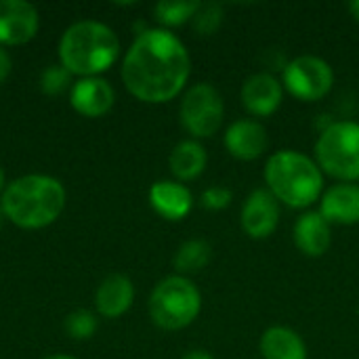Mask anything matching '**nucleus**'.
Here are the masks:
<instances>
[{
  "instance_id": "nucleus-1",
  "label": "nucleus",
  "mask_w": 359,
  "mask_h": 359,
  "mask_svg": "<svg viewBox=\"0 0 359 359\" xmlns=\"http://www.w3.org/2000/svg\"><path fill=\"white\" fill-rule=\"evenodd\" d=\"M189 74L191 59L185 44L164 27L141 32L122 63L128 93L145 103L175 99L185 88Z\"/></svg>"
},
{
  "instance_id": "nucleus-2",
  "label": "nucleus",
  "mask_w": 359,
  "mask_h": 359,
  "mask_svg": "<svg viewBox=\"0 0 359 359\" xmlns=\"http://www.w3.org/2000/svg\"><path fill=\"white\" fill-rule=\"evenodd\" d=\"M2 215L23 229L50 225L65 206L63 185L46 175H27L13 181L2 194Z\"/></svg>"
},
{
  "instance_id": "nucleus-3",
  "label": "nucleus",
  "mask_w": 359,
  "mask_h": 359,
  "mask_svg": "<svg viewBox=\"0 0 359 359\" xmlns=\"http://www.w3.org/2000/svg\"><path fill=\"white\" fill-rule=\"evenodd\" d=\"M265 183L278 202L299 210L320 202L324 194V172L313 158L294 149H280L269 156Z\"/></svg>"
},
{
  "instance_id": "nucleus-4",
  "label": "nucleus",
  "mask_w": 359,
  "mask_h": 359,
  "mask_svg": "<svg viewBox=\"0 0 359 359\" xmlns=\"http://www.w3.org/2000/svg\"><path fill=\"white\" fill-rule=\"evenodd\" d=\"M120 55V42L111 27L99 21L74 23L59 42L61 65L76 76L93 78L107 72Z\"/></svg>"
},
{
  "instance_id": "nucleus-5",
  "label": "nucleus",
  "mask_w": 359,
  "mask_h": 359,
  "mask_svg": "<svg viewBox=\"0 0 359 359\" xmlns=\"http://www.w3.org/2000/svg\"><path fill=\"white\" fill-rule=\"evenodd\" d=\"M316 164L339 183L359 181V122L328 124L316 141Z\"/></svg>"
},
{
  "instance_id": "nucleus-6",
  "label": "nucleus",
  "mask_w": 359,
  "mask_h": 359,
  "mask_svg": "<svg viewBox=\"0 0 359 359\" xmlns=\"http://www.w3.org/2000/svg\"><path fill=\"white\" fill-rule=\"evenodd\" d=\"M202 309V294L185 276L164 278L149 297V316L162 330H183L196 322Z\"/></svg>"
},
{
  "instance_id": "nucleus-7",
  "label": "nucleus",
  "mask_w": 359,
  "mask_h": 359,
  "mask_svg": "<svg viewBox=\"0 0 359 359\" xmlns=\"http://www.w3.org/2000/svg\"><path fill=\"white\" fill-rule=\"evenodd\" d=\"M181 124L196 139H208L219 133L225 118V103L221 93L208 84H194L181 101Z\"/></svg>"
},
{
  "instance_id": "nucleus-8",
  "label": "nucleus",
  "mask_w": 359,
  "mask_h": 359,
  "mask_svg": "<svg viewBox=\"0 0 359 359\" xmlns=\"http://www.w3.org/2000/svg\"><path fill=\"white\" fill-rule=\"evenodd\" d=\"M282 86L299 101H320L334 86L332 65L318 55L294 57L282 72Z\"/></svg>"
},
{
  "instance_id": "nucleus-9",
  "label": "nucleus",
  "mask_w": 359,
  "mask_h": 359,
  "mask_svg": "<svg viewBox=\"0 0 359 359\" xmlns=\"http://www.w3.org/2000/svg\"><path fill=\"white\" fill-rule=\"evenodd\" d=\"M240 223L252 240H267L280 223V202L269 189H255L240 212Z\"/></svg>"
},
{
  "instance_id": "nucleus-10",
  "label": "nucleus",
  "mask_w": 359,
  "mask_h": 359,
  "mask_svg": "<svg viewBox=\"0 0 359 359\" xmlns=\"http://www.w3.org/2000/svg\"><path fill=\"white\" fill-rule=\"evenodd\" d=\"M240 99L250 116L267 118L280 109L284 99V86L276 76L267 72H259L246 78V82L242 84Z\"/></svg>"
},
{
  "instance_id": "nucleus-11",
  "label": "nucleus",
  "mask_w": 359,
  "mask_h": 359,
  "mask_svg": "<svg viewBox=\"0 0 359 359\" xmlns=\"http://www.w3.org/2000/svg\"><path fill=\"white\" fill-rule=\"evenodd\" d=\"M38 32V11L23 0H0V44L29 42Z\"/></svg>"
},
{
  "instance_id": "nucleus-12",
  "label": "nucleus",
  "mask_w": 359,
  "mask_h": 359,
  "mask_svg": "<svg viewBox=\"0 0 359 359\" xmlns=\"http://www.w3.org/2000/svg\"><path fill=\"white\" fill-rule=\"evenodd\" d=\"M227 151L242 162H252L267 151L269 137L261 122L257 120H236L227 126L223 135Z\"/></svg>"
},
{
  "instance_id": "nucleus-13",
  "label": "nucleus",
  "mask_w": 359,
  "mask_h": 359,
  "mask_svg": "<svg viewBox=\"0 0 359 359\" xmlns=\"http://www.w3.org/2000/svg\"><path fill=\"white\" fill-rule=\"evenodd\" d=\"M320 215L330 225H358L359 223V185L337 183L324 189L320 198Z\"/></svg>"
},
{
  "instance_id": "nucleus-14",
  "label": "nucleus",
  "mask_w": 359,
  "mask_h": 359,
  "mask_svg": "<svg viewBox=\"0 0 359 359\" xmlns=\"http://www.w3.org/2000/svg\"><path fill=\"white\" fill-rule=\"evenodd\" d=\"M69 101L78 114L86 118H99L114 107L116 93L107 80L93 76V78H82L72 86Z\"/></svg>"
},
{
  "instance_id": "nucleus-15",
  "label": "nucleus",
  "mask_w": 359,
  "mask_h": 359,
  "mask_svg": "<svg viewBox=\"0 0 359 359\" xmlns=\"http://www.w3.org/2000/svg\"><path fill=\"white\" fill-rule=\"evenodd\" d=\"M292 238L305 257L318 259L324 257L332 244V225L320 215V210H309L297 219Z\"/></svg>"
},
{
  "instance_id": "nucleus-16",
  "label": "nucleus",
  "mask_w": 359,
  "mask_h": 359,
  "mask_svg": "<svg viewBox=\"0 0 359 359\" xmlns=\"http://www.w3.org/2000/svg\"><path fill=\"white\" fill-rule=\"evenodd\" d=\"M151 208L166 221H181L194 208L191 191L179 181H158L149 189Z\"/></svg>"
},
{
  "instance_id": "nucleus-17",
  "label": "nucleus",
  "mask_w": 359,
  "mask_h": 359,
  "mask_svg": "<svg viewBox=\"0 0 359 359\" xmlns=\"http://www.w3.org/2000/svg\"><path fill=\"white\" fill-rule=\"evenodd\" d=\"M263 359H307V345L299 332L286 326H271L259 341Z\"/></svg>"
},
{
  "instance_id": "nucleus-18",
  "label": "nucleus",
  "mask_w": 359,
  "mask_h": 359,
  "mask_svg": "<svg viewBox=\"0 0 359 359\" xmlns=\"http://www.w3.org/2000/svg\"><path fill=\"white\" fill-rule=\"evenodd\" d=\"M133 299H135L133 282L124 276H109L101 282L95 297V305L103 318L114 320L130 309Z\"/></svg>"
},
{
  "instance_id": "nucleus-19",
  "label": "nucleus",
  "mask_w": 359,
  "mask_h": 359,
  "mask_svg": "<svg viewBox=\"0 0 359 359\" xmlns=\"http://www.w3.org/2000/svg\"><path fill=\"white\" fill-rule=\"evenodd\" d=\"M206 164H208V154H206L204 145L198 143L196 139L177 143L168 158L170 172L175 175V179H179V183L198 179L204 172Z\"/></svg>"
},
{
  "instance_id": "nucleus-20",
  "label": "nucleus",
  "mask_w": 359,
  "mask_h": 359,
  "mask_svg": "<svg viewBox=\"0 0 359 359\" xmlns=\"http://www.w3.org/2000/svg\"><path fill=\"white\" fill-rule=\"evenodd\" d=\"M212 257V248L204 240H187L175 255V269L179 276H189L202 271Z\"/></svg>"
},
{
  "instance_id": "nucleus-21",
  "label": "nucleus",
  "mask_w": 359,
  "mask_h": 359,
  "mask_svg": "<svg viewBox=\"0 0 359 359\" xmlns=\"http://www.w3.org/2000/svg\"><path fill=\"white\" fill-rule=\"evenodd\" d=\"M200 8V2L196 0H187V2H179V0H164V2H158L156 8H154V15H156V21L160 25L166 27H179L187 21L194 19L196 11Z\"/></svg>"
},
{
  "instance_id": "nucleus-22",
  "label": "nucleus",
  "mask_w": 359,
  "mask_h": 359,
  "mask_svg": "<svg viewBox=\"0 0 359 359\" xmlns=\"http://www.w3.org/2000/svg\"><path fill=\"white\" fill-rule=\"evenodd\" d=\"M225 13L223 6L217 2H200V8L196 11L191 25L200 36H212L215 32H219V27L223 25Z\"/></svg>"
},
{
  "instance_id": "nucleus-23",
  "label": "nucleus",
  "mask_w": 359,
  "mask_h": 359,
  "mask_svg": "<svg viewBox=\"0 0 359 359\" xmlns=\"http://www.w3.org/2000/svg\"><path fill=\"white\" fill-rule=\"evenodd\" d=\"M65 330L72 339L76 341H86L95 334L97 330V318L90 311H74L67 320H65Z\"/></svg>"
},
{
  "instance_id": "nucleus-24",
  "label": "nucleus",
  "mask_w": 359,
  "mask_h": 359,
  "mask_svg": "<svg viewBox=\"0 0 359 359\" xmlns=\"http://www.w3.org/2000/svg\"><path fill=\"white\" fill-rule=\"evenodd\" d=\"M69 80H72V74L63 65H50L42 72L40 86H42V93L46 95H59L69 86Z\"/></svg>"
},
{
  "instance_id": "nucleus-25",
  "label": "nucleus",
  "mask_w": 359,
  "mask_h": 359,
  "mask_svg": "<svg viewBox=\"0 0 359 359\" xmlns=\"http://www.w3.org/2000/svg\"><path fill=\"white\" fill-rule=\"evenodd\" d=\"M231 200H233V194H231V189H227V187H208L204 194H202V198H200V204H202V208H206V210H215V212H219V210H225L229 204H231Z\"/></svg>"
},
{
  "instance_id": "nucleus-26",
  "label": "nucleus",
  "mask_w": 359,
  "mask_h": 359,
  "mask_svg": "<svg viewBox=\"0 0 359 359\" xmlns=\"http://www.w3.org/2000/svg\"><path fill=\"white\" fill-rule=\"evenodd\" d=\"M11 69H13V61L8 57V53L4 48H0V84L11 76Z\"/></svg>"
},
{
  "instance_id": "nucleus-27",
  "label": "nucleus",
  "mask_w": 359,
  "mask_h": 359,
  "mask_svg": "<svg viewBox=\"0 0 359 359\" xmlns=\"http://www.w3.org/2000/svg\"><path fill=\"white\" fill-rule=\"evenodd\" d=\"M181 359H215V355H210L208 351H202V349H194V351H187Z\"/></svg>"
},
{
  "instance_id": "nucleus-28",
  "label": "nucleus",
  "mask_w": 359,
  "mask_h": 359,
  "mask_svg": "<svg viewBox=\"0 0 359 359\" xmlns=\"http://www.w3.org/2000/svg\"><path fill=\"white\" fill-rule=\"evenodd\" d=\"M349 13L353 15L355 21H359V0H353V2L349 4Z\"/></svg>"
},
{
  "instance_id": "nucleus-29",
  "label": "nucleus",
  "mask_w": 359,
  "mask_h": 359,
  "mask_svg": "<svg viewBox=\"0 0 359 359\" xmlns=\"http://www.w3.org/2000/svg\"><path fill=\"white\" fill-rule=\"evenodd\" d=\"M2 185H4V170H2V166H0V189H2Z\"/></svg>"
},
{
  "instance_id": "nucleus-30",
  "label": "nucleus",
  "mask_w": 359,
  "mask_h": 359,
  "mask_svg": "<svg viewBox=\"0 0 359 359\" xmlns=\"http://www.w3.org/2000/svg\"><path fill=\"white\" fill-rule=\"evenodd\" d=\"M46 359H74V358H67V355H50V358Z\"/></svg>"
},
{
  "instance_id": "nucleus-31",
  "label": "nucleus",
  "mask_w": 359,
  "mask_h": 359,
  "mask_svg": "<svg viewBox=\"0 0 359 359\" xmlns=\"http://www.w3.org/2000/svg\"><path fill=\"white\" fill-rule=\"evenodd\" d=\"M0 223H2V212H0Z\"/></svg>"
}]
</instances>
